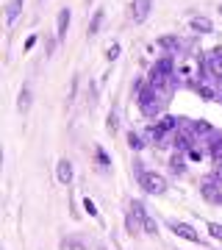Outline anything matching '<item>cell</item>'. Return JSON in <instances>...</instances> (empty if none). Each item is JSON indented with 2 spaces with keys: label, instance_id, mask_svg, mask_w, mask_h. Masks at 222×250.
<instances>
[{
  "label": "cell",
  "instance_id": "6da1fadb",
  "mask_svg": "<svg viewBox=\"0 0 222 250\" xmlns=\"http://www.w3.org/2000/svg\"><path fill=\"white\" fill-rule=\"evenodd\" d=\"M144 220H147L144 206L139 203V200H133L131 208H128V217H125V231L131 233V236H139V233L144 231Z\"/></svg>",
  "mask_w": 222,
  "mask_h": 250
},
{
  "label": "cell",
  "instance_id": "4fadbf2b",
  "mask_svg": "<svg viewBox=\"0 0 222 250\" xmlns=\"http://www.w3.org/2000/svg\"><path fill=\"white\" fill-rule=\"evenodd\" d=\"M128 145H131V150H142V147H144L142 136H139V134H133V131L128 134Z\"/></svg>",
  "mask_w": 222,
  "mask_h": 250
},
{
  "label": "cell",
  "instance_id": "7402d4cb",
  "mask_svg": "<svg viewBox=\"0 0 222 250\" xmlns=\"http://www.w3.org/2000/svg\"><path fill=\"white\" fill-rule=\"evenodd\" d=\"M220 14H222V6H220Z\"/></svg>",
  "mask_w": 222,
  "mask_h": 250
},
{
  "label": "cell",
  "instance_id": "5b68a950",
  "mask_svg": "<svg viewBox=\"0 0 222 250\" xmlns=\"http://www.w3.org/2000/svg\"><path fill=\"white\" fill-rule=\"evenodd\" d=\"M70 9H61L59 11V17H56V42H64L67 39V28H70Z\"/></svg>",
  "mask_w": 222,
  "mask_h": 250
},
{
  "label": "cell",
  "instance_id": "3957f363",
  "mask_svg": "<svg viewBox=\"0 0 222 250\" xmlns=\"http://www.w3.org/2000/svg\"><path fill=\"white\" fill-rule=\"evenodd\" d=\"M200 192H203V197L208 203H222V172H214V175L203 178Z\"/></svg>",
  "mask_w": 222,
  "mask_h": 250
},
{
  "label": "cell",
  "instance_id": "e0dca14e",
  "mask_svg": "<svg viewBox=\"0 0 222 250\" xmlns=\"http://www.w3.org/2000/svg\"><path fill=\"white\" fill-rule=\"evenodd\" d=\"M144 233H159V225H156V220H153V217H147V220H144Z\"/></svg>",
  "mask_w": 222,
  "mask_h": 250
},
{
  "label": "cell",
  "instance_id": "2e32d148",
  "mask_svg": "<svg viewBox=\"0 0 222 250\" xmlns=\"http://www.w3.org/2000/svg\"><path fill=\"white\" fill-rule=\"evenodd\" d=\"M200 95H203L205 100H217V92H214L211 86H205V83H200Z\"/></svg>",
  "mask_w": 222,
  "mask_h": 250
},
{
  "label": "cell",
  "instance_id": "5bb4252c",
  "mask_svg": "<svg viewBox=\"0 0 222 250\" xmlns=\"http://www.w3.org/2000/svg\"><path fill=\"white\" fill-rule=\"evenodd\" d=\"M186 170V164H183V156L178 153V156H172V172H183Z\"/></svg>",
  "mask_w": 222,
  "mask_h": 250
},
{
  "label": "cell",
  "instance_id": "ac0fdd59",
  "mask_svg": "<svg viewBox=\"0 0 222 250\" xmlns=\"http://www.w3.org/2000/svg\"><path fill=\"white\" fill-rule=\"evenodd\" d=\"M117 125H120V120H117V114L111 111V114H108V123H106V128L111 131V134H114V131H117Z\"/></svg>",
  "mask_w": 222,
  "mask_h": 250
},
{
  "label": "cell",
  "instance_id": "9a60e30c",
  "mask_svg": "<svg viewBox=\"0 0 222 250\" xmlns=\"http://www.w3.org/2000/svg\"><path fill=\"white\" fill-rule=\"evenodd\" d=\"M208 233H211L217 242H222V225H220V223H211V225H208Z\"/></svg>",
  "mask_w": 222,
  "mask_h": 250
},
{
  "label": "cell",
  "instance_id": "d6986e66",
  "mask_svg": "<svg viewBox=\"0 0 222 250\" xmlns=\"http://www.w3.org/2000/svg\"><path fill=\"white\" fill-rule=\"evenodd\" d=\"M108 59H111V62H114V59H117V56H120V45H117V42H111V45H108Z\"/></svg>",
  "mask_w": 222,
  "mask_h": 250
},
{
  "label": "cell",
  "instance_id": "7a4b0ae2",
  "mask_svg": "<svg viewBox=\"0 0 222 250\" xmlns=\"http://www.w3.org/2000/svg\"><path fill=\"white\" fill-rule=\"evenodd\" d=\"M139 187L147 192V195H164L167 192V178L161 172H142L139 175Z\"/></svg>",
  "mask_w": 222,
  "mask_h": 250
},
{
  "label": "cell",
  "instance_id": "8992f818",
  "mask_svg": "<svg viewBox=\"0 0 222 250\" xmlns=\"http://www.w3.org/2000/svg\"><path fill=\"white\" fill-rule=\"evenodd\" d=\"M169 228L175 231V236H181V239H186V242H200V233L192 228V225H186V223H169Z\"/></svg>",
  "mask_w": 222,
  "mask_h": 250
},
{
  "label": "cell",
  "instance_id": "ffe728a7",
  "mask_svg": "<svg viewBox=\"0 0 222 250\" xmlns=\"http://www.w3.org/2000/svg\"><path fill=\"white\" fill-rule=\"evenodd\" d=\"M98 161H100V170H108V156L103 150H98Z\"/></svg>",
  "mask_w": 222,
  "mask_h": 250
},
{
  "label": "cell",
  "instance_id": "44dd1931",
  "mask_svg": "<svg viewBox=\"0 0 222 250\" xmlns=\"http://www.w3.org/2000/svg\"><path fill=\"white\" fill-rule=\"evenodd\" d=\"M83 208H86V211H89V214H92V217H98V208H95V203H92L89 197H86V200H83Z\"/></svg>",
  "mask_w": 222,
  "mask_h": 250
},
{
  "label": "cell",
  "instance_id": "30bf717a",
  "mask_svg": "<svg viewBox=\"0 0 222 250\" xmlns=\"http://www.w3.org/2000/svg\"><path fill=\"white\" fill-rule=\"evenodd\" d=\"M192 31H197V34H211L214 25H211V20L208 17H195L192 20Z\"/></svg>",
  "mask_w": 222,
  "mask_h": 250
},
{
  "label": "cell",
  "instance_id": "277c9868",
  "mask_svg": "<svg viewBox=\"0 0 222 250\" xmlns=\"http://www.w3.org/2000/svg\"><path fill=\"white\" fill-rule=\"evenodd\" d=\"M150 9H153V0H133V6H131L133 22H144L150 17Z\"/></svg>",
  "mask_w": 222,
  "mask_h": 250
},
{
  "label": "cell",
  "instance_id": "7c38bea8",
  "mask_svg": "<svg viewBox=\"0 0 222 250\" xmlns=\"http://www.w3.org/2000/svg\"><path fill=\"white\" fill-rule=\"evenodd\" d=\"M100 25H103V11H95V17H92V22H89V36L98 34Z\"/></svg>",
  "mask_w": 222,
  "mask_h": 250
},
{
  "label": "cell",
  "instance_id": "ba28073f",
  "mask_svg": "<svg viewBox=\"0 0 222 250\" xmlns=\"http://www.w3.org/2000/svg\"><path fill=\"white\" fill-rule=\"evenodd\" d=\"M31 103H34L31 86H22V89H20V98H17V108H20V114H28V111H31Z\"/></svg>",
  "mask_w": 222,
  "mask_h": 250
},
{
  "label": "cell",
  "instance_id": "9c48e42d",
  "mask_svg": "<svg viewBox=\"0 0 222 250\" xmlns=\"http://www.w3.org/2000/svg\"><path fill=\"white\" fill-rule=\"evenodd\" d=\"M22 3H25V0H11L9 6H6V22H9V25L20 17V11H22Z\"/></svg>",
  "mask_w": 222,
  "mask_h": 250
},
{
  "label": "cell",
  "instance_id": "8fae6325",
  "mask_svg": "<svg viewBox=\"0 0 222 250\" xmlns=\"http://www.w3.org/2000/svg\"><path fill=\"white\" fill-rule=\"evenodd\" d=\"M159 47L161 50H169V53H178L181 50V42H178V36H161Z\"/></svg>",
  "mask_w": 222,
  "mask_h": 250
},
{
  "label": "cell",
  "instance_id": "52a82bcc",
  "mask_svg": "<svg viewBox=\"0 0 222 250\" xmlns=\"http://www.w3.org/2000/svg\"><path fill=\"white\" fill-rule=\"evenodd\" d=\"M56 175H59V181H61L64 187H70L72 178H75V172H72V164L67 159H61L59 164H56Z\"/></svg>",
  "mask_w": 222,
  "mask_h": 250
}]
</instances>
